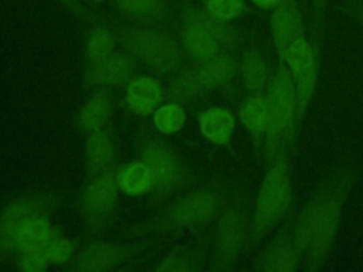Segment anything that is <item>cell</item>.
I'll list each match as a JSON object with an SVG mask.
<instances>
[{
	"mask_svg": "<svg viewBox=\"0 0 363 272\" xmlns=\"http://www.w3.org/2000/svg\"><path fill=\"white\" fill-rule=\"evenodd\" d=\"M356 174L342 167L328 176L299 211L292 235L305 259V268L315 271L329 252L342 220L343 203Z\"/></svg>",
	"mask_w": 363,
	"mask_h": 272,
	"instance_id": "cell-1",
	"label": "cell"
},
{
	"mask_svg": "<svg viewBox=\"0 0 363 272\" xmlns=\"http://www.w3.org/2000/svg\"><path fill=\"white\" fill-rule=\"evenodd\" d=\"M292 204V180L286 146H282L264 176L254 205L251 242L259 241L271 227L281 221Z\"/></svg>",
	"mask_w": 363,
	"mask_h": 272,
	"instance_id": "cell-2",
	"label": "cell"
},
{
	"mask_svg": "<svg viewBox=\"0 0 363 272\" xmlns=\"http://www.w3.org/2000/svg\"><path fill=\"white\" fill-rule=\"evenodd\" d=\"M267 98L269 120L265 133V157L267 163H271L298 125L295 85L284 61H279L275 75L268 82Z\"/></svg>",
	"mask_w": 363,
	"mask_h": 272,
	"instance_id": "cell-3",
	"label": "cell"
},
{
	"mask_svg": "<svg viewBox=\"0 0 363 272\" xmlns=\"http://www.w3.org/2000/svg\"><path fill=\"white\" fill-rule=\"evenodd\" d=\"M284 61L292 76L296 92L298 125L302 122L318 84V57L312 44L305 35L295 40L279 58Z\"/></svg>",
	"mask_w": 363,
	"mask_h": 272,
	"instance_id": "cell-4",
	"label": "cell"
},
{
	"mask_svg": "<svg viewBox=\"0 0 363 272\" xmlns=\"http://www.w3.org/2000/svg\"><path fill=\"white\" fill-rule=\"evenodd\" d=\"M245 237V224L241 212L235 208H228L220 217L213 252V269L230 271L241 251Z\"/></svg>",
	"mask_w": 363,
	"mask_h": 272,
	"instance_id": "cell-5",
	"label": "cell"
},
{
	"mask_svg": "<svg viewBox=\"0 0 363 272\" xmlns=\"http://www.w3.org/2000/svg\"><path fill=\"white\" fill-rule=\"evenodd\" d=\"M129 48L142 61L157 71L173 68L179 60L176 44L166 35L153 30H139L130 34Z\"/></svg>",
	"mask_w": 363,
	"mask_h": 272,
	"instance_id": "cell-6",
	"label": "cell"
},
{
	"mask_svg": "<svg viewBox=\"0 0 363 272\" xmlns=\"http://www.w3.org/2000/svg\"><path fill=\"white\" fill-rule=\"evenodd\" d=\"M269 26L274 45L281 58L295 40L305 35L299 0H281L272 10Z\"/></svg>",
	"mask_w": 363,
	"mask_h": 272,
	"instance_id": "cell-7",
	"label": "cell"
},
{
	"mask_svg": "<svg viewBox=\"0 0 363 272\" xmlns=\"http://www.w3.org/2000/svg\"><path fill=\"white\" fill-rule=\"evenodd\" d=\"M47 200L40 196H27L7 204L0 214V252L9 254L17 248L16 232L20 221L31 214H41Z\"/></svg>",
	"mask_w": 363,
	"mask_h": 272,
	"instance_id": "cell-8",
	"label": "cell"
},
{
	"mask_svg": "<svg viewBox=\"0 0 363 272\" xmlns=\"http://www.w3.org/2000/svg\"><path fill=\"white\" fill-rule=\"evenodd\" d=\"M301 259L302 254L294 235L282 231L258 258L255 268L265 272H292L298 269Z\"/></svg>",
	"mask_w": 363,
	"mask_h": 272,
	"instance_id": "cell-9",
	"label": "cell"
},
{
	"mask_svg": "<svg viewBox=\"0 0 363 272\" xmlns=\"http://www.w3.org/2000/svg\"><path fill=\"white\" fill-rule=\"evenodd\" d=\"M218 208V200L214 193L203 190L186 196L172 210L170 217L174 224L189 227L211 220Z\"/></svg>",
	"mask_w": 363,
	"mask_h": 272,
	"instance_id": "cell-10",
	"label": "cell"
},
{
	"mask_svg": "<svg viewBox=\"0 0 363 272\" xmlns=\"http://www.w3.org/2000/svg\"><path fill=\"white\" fill-rule=\"evenodd\" d=\"M143 162L153 173L155 184L166 188L177 183L179 164L174 154L162 143H149L142 152Z\"/></svg>",
	"mask_w": 363,
	"mask_h": 272,
	"instance_id": "cell-11",
	"label": "cell"
},
{
	"mask_svg": "<svg viewBox=\"0 0 363 272\" xmlns=\"http://www.w3.org/2000/svg\"><path fill=\"white\" fill-rule=\"evenodd\" d=\"M118 183L113 176H102L94 180L84 191L82 207L88 215L102 217L108 214L118 198Z\"/></svg>",
	"mask_w": 363,
	"mask_h": 272,
	"instance_id": "cell-12",
	"label": "cell"
},
{
	"mask_svg": "<svg viewBox=\"0 0 363 272\" xmlns=\"http://www.w3.org/2000/svg\"><path fill=\"white\" fill-rule=\"evenodd\" d=\"M162 101V86L152 76H138L126 88V103L132 112L146 116L155 112Z\"/></svg>",
	"mask_w": 363,
	"mask_h": 272,
	"instance_id": "cell-13",
	"label": "cell"
},
{
	"mask_svg": "<svg viewBox=\"0 0 363 272\" xmlns=\"http://www.w3.org/2000/svg\"><path fill=\"white\" fill-rule=\"evenodd\" d=\"M132 75L130 60L121 52L112 54L98 62H92V67L86 72L89 84L115 86L129 79Z\"/></svg>",
	"mask_w": 363,
	"mask_h": 272,
	"instance_id": "cell-14",
	"label": "cell"
},
{
	"mask_svg": "<svg viewBox=\"0 0 363 272\" xmlns=\"http://www.w3.org/2000/svg\"><path fill=\"white\" fill-rule=\"evenodd\" d=\"M199 128L203 136L214 144L225 146L230 143L235 119L227 108H208L197 116Z\"/></svg>",
	"mask_w": 363,
	"mask_h": 272,
	"instance_id": "cell-15",
	"label": "cell"
},
{
	"mask_svg": "<svg viewBox=\"0 0 363 272\" xmlns=\"http://www.w3.org/2000/svg\"><path fill=\"white\" fill-rule=\"evenodd\" d=\"M52 231L47 218L41 214H31L23 218L17 227L16 241L20 252L47 248Z\"/></svg>",
	"mask_w": 363,
	"mask_h": 272,
	"instance_id": "cell-16",
	"label": "cell"
},
{
	"mask_svg": "<svg viewBox=\"0 0 363 272\" xmlns=\"http://www.w3.org/2000/svg\"><path fill=\"white\" fill-rule=\"evenodd\" d=\"M184 50L196 62H206L220 54V41L199 26L184 23L182 31Z\"/></svg>",
	"mask_w": 363,
	"mask_h": 272,
	"instance_id": "cell-17",
	"label": "cell"
},
{
	"mask_svg": "<svg viewBox=\"0 0 363 272\" xmlns=\"http://www.w3.org/2000/svg\"><path fill=\"white\" fill-rule=\"evenodd\" d=\"M238 118L245 129L255 137H261L267 133L268 120H269V108L267 95L257 92L247 96L240 109Z\"/></svg>",
	"mask_w": 363,
	"mask_h": 272,
	"instance_id": "cell-18",
	"label": "cell"
},
{
	"mask_svg": "<svg viewBox=\"0 0 363 272\" xmlns=\"http://www.w3.org/2000/svg\"><path fill=\"white\" fill-rule=\"evenodd\" d=\"M115 178L119 190L128 196L145 194L155 186L153 173L143 160L122 166Z\"/></svg>",
	"mask_w": 363,
	"mask_h": 272,
	"instance_id": "cell-19",
	"label": "cell"
},
{
	"mask_svg": "<svg viewBox=\"0 0 363 272\" xmlns=\"http://www.w3.org/2000/svg\"><path fill=\"white\" fill-rule=\"evenodd\" d=\"M112 110L111 96L105 91L94 92L82 105L78 113V128L84 132L99 130L109 119Z\"/></svg>",
	"mask_w": 363,
	"mask_h": 272,
	"instance_id": "cell-20",
	"label": "cell"
},
{
	"mask_svg": "<svg viewBox=\"0 0 363 272\" xmlns=\"http://www.w3.org/2000/svg\"><path fill=\"white\" fill-rule=\"evenodd\" d=\"M237 72L235 61L227 54H218L201 64L196 71L201 88H218L228 84Z\"/></svg>",
	"mask_w": 363,
	"mask_h": 272,
	"instance_id": "cell-21",
	"label": "cell"
},
{
	"mask_svg": "<svg viewBox=\"0 0 363 272\" xmlns=\"http://www.w3.org/2000/svg\"><path fill=\"white\" fill-rule=\"evenodd\" d=\"M121 259V249L111 244H89L77 258V269L82 272H99L112 268Z\"/></svg>",
	"mask_w": 363,
	"mask_h": 272,
	"instance_id": "cell-22",
	"label": "cell"
},
{
	"mask_svg": "<svg viewBox=\"0 0 363 272\" xmlns=\"http://www.w3.org/2000/svg\"><path fill=\"white\" fill-rule=\"evenodd\" d=\"M240 69H241L242 84L250 94H257L264 91L268 81L267 64L258 51L245 52L242 57Z\"/></svg>",
	"mask_w": 363,
	"mask_h": 272,
	"instance_id": "cell-23",
	"label": "cell"
},
{
	"mask_svg": "<svg viewBox=\"0 0 363 272\" xmlns=\"http://www.w3.org/2000/svg\"><path fill=\"white\" fill-rule=\"evenodd\" d=\"M184 23H190L201 27L203 30L210 33L214 38H217L220 42L230 44L234 41V31L231 30V27L227 26V23L214 18L206 10L189 8L184 13Z\"/></svg>",
	"mask_w": 363,
	"mask_h": 272,
	"instance_id": "cell-24",
	"label": "cell"
},
{
	"mask_svg": "<svg viewBox=\"0 0 363 272\" xmlns=\"http://www.w3.org/2000/svg\"><path fill=\"white\" fill-rule=\"evenodd\" d=\"M89 164L94 169L105 167L113 159V144L106 133L101 130L91 132L85 143Z\"/></svg>",
	"mask_w": 363,
	"mask_h": 272,
	"instance_id": "cell-25",
	"label": "cell"
},
{
	"mask_svg": "<svg viewBox=\"0 0 363 272\" xmlns=\"http://www.w3.org/2000/svg\"><path fill=\"white\" fill-rule=\"evenodd\" d=\"M184 109L177 102L164 103L153 112V123L156 129L164 135H172L180 130L184 123Z\"/></svg>",
	"mask_w": 363,
	"mask_h": 272,
	"instance_id": "cell-26",
	"label": "cell"
},
{
	"mask_svg": "<svg viewBox=\"0 0 363 272\" xmlns=\"http://www.w3.org/2000/svg\"><path fill=\"white\" fill-rule=\"evenodd\" d=\"M115 40L105 28H94L86 40V52L92 62H98L113 54Z\"/></svg>",
	"mask_w": 363,
	"mask_h": 272,
	"instance_id": "cell-27",
	"label": "cell"
},
{
	"mask_svg": "<svg viewBox=\"0 0 363 272\" xmlns=\"http://www.w3.org/2000/svg\"><path fill=\"white\" fill-rule=\"evenodd\" d=\"M204 8L210 16L224 23L238 18L247 10L244 0H204Z\"/></svg>",
	"mask_w": 363,
	"mask_h": 272,
	"instance_id": "cell-28",
	"label": "cell"
},
{
	"mask_svg": "<svg viewBox=\"0 0 363 272\" xmlns=\"http://www.w3.org/2000/svg\"><path fill=\"white\" fill-rule=\"evenodd\" d=\"M200 82L197 79L196 72L183 74L177 76L169 86V96L173 102H180L191 98L200 89Z\"/></svg>",
	"mask_w": 363,
	"mask_h": 272,
	"instance_id": "cell-29",
	"label": "cell"
},
{
	"mask_svg": "<svg viewBox=\"0 0 363 272\" xmlns=\"http://www.w3.org/2000/svg\"><path fill=\"white\" fill-rule=\"evenodd\" d=\"M116 4L125 13L139 18L155 17L162 11L160 0H116Z\"/></svg>",
	"mask_w": 363,
	"mask_h": 272,
	"instance_id": "cell-30",
	"label": "cell"
},
{
	"mask_svg": "<svg viewBox=\"0 0 363 272\" xmlns=\"http://www.w3.org/2000/svg\"><path fill=\"white\" fill-rule=\"evenodd\" d=\"M74 254V244L72 241L57 237L52 234L50 242H48V258L50 262L54 265H64L71 259Z\"/></svg>",
	"mask_w": 363,
	"mask_h": 272,
	"instance_id": "cell-31",
	"label": "cell"
},
{
	"mask_svg": "<svg viewBox=\"0 0 363 272\" xmlns=\"http://www.w3.org/2000/svg\"><path fill=\"white\" fill-rule=\"evenodd\" d=\"M50 262L48 246L20 252V268L27 272H40L47 268Z\"/></svg>",
	"mask_w": 363,
	"mask_h": 272,
	"instance_id": "cell-32",
	"label": "cell"
},
{
	"mask_svg": "<svg viewBox=\"0 0 363 272\" xmlns=\"http://www.w3.org/2000/svg\"><path fill=\"white\" fill-rule=\"evenodd\" d=\"M189 265L179 258H167L159 266L157 271H187Z\"/></svg>",
	"mask_w": 363,
	"mask_h": 272,
	"instance_id": "cell-33",
	"label": "cell"
},
{
	"mask_svg": "<svg viewBox=\"0 0 363 272\" xmlns=\"http://www.w3.org/2000/svg\"><path fill=\"white\" fill-rule=\"evenodd\" d=\"M312 1V10H313V17H315V26L322 23L323 18V10L326 0H311Z\"/></svg>",
	"mask_w": 363,
	"mask_h": 272,
	"instance_id": "cell-34",
	"label": "cell"
},
{
	"mask_svg": "<svg viewBox=\"0 0 363 272\" xmlns=\"http://www.w3.org/2000/svg\"><path fill=\"white\" fill-rule=\"evenodd\" d=\"M251 3L262 10H274L281 3V0H251Z\"/></svg>",
	"mask_w": 363,
	"mask_h": 272,
	"instance_id": "cell-35",
	"label": "cell"
},
{
	"mask_svg": "<svg viewBox=\"0 0 363 272\" xmlns=\"http://www.w3.org/2000/svg\"><path fill=\"white\" fill-rule=\"evenodd\" d=\"M65 6H68L69 8L72 10H78L79 8V4H78V0H61Z\"/></svg>",
	"mask_w": 363,
	"mask_h": 272,
	"instance_id": "cell-36",
	"label": "cell"
},
{
	"mask_svg": "<svg viewBox=\"0 0 363 272\" xmlns=\"http://www.w3.org/2000/svg\"><path fill=\"white\" fill-rule=\"evenodd\" d=\"M357 14H359V17L363 20V7H359V8H357Z\"/></svg>",
	"mask_w": 363,
	"mask_h": 272,
	"instance_id": "cell-37",
	"label": "cell"
}]
</instances>
